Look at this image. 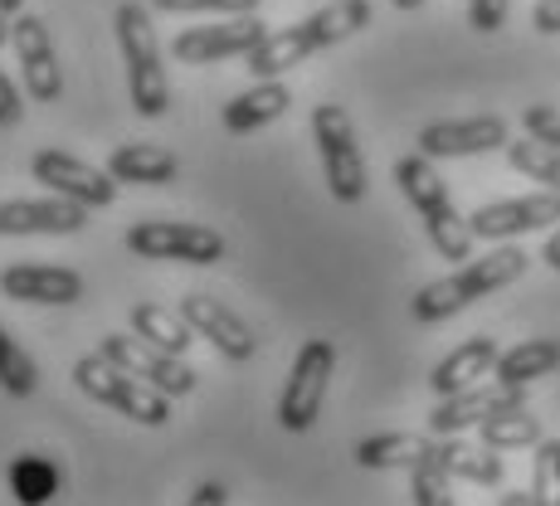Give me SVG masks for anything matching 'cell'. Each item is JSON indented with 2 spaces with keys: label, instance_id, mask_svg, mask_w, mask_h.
I'll use <instances>...</instances> for the list:
<instances>
[{
  "label": "cell",
  "instance_id": "cell-22",
  "mask_svg": "<svg viewBox=\"0 0 560 506\" xmlns=\"http://www.w3.org/2000/svg\"><path fill=\"white\" fill-rule=\"evenodd\" d=\"M434 448L439 444L424 434H375V438H361L357 444V462L371 472H395V468L415 472Z\"/></svg>",
  "mask_w": 560,
  "mask_h": 506
},
{
  "label": "cell",
  "instance_id": "cell-28",
  "mask_svg": "<svg viewBox=\"0 0 560 506\" xmlns=\"http://www.w3.org/2000/svg\"><path fill=\"white\" fill-rule=\"evenodd\" d=\"M508 161L522 170V176L541 180V190H556V196H560V152H551L546 142H536V137L508 142Z\"/></svg>",
  "mask_w": 560,
  "mask_h": 506
},
{
  "label": "cell",
  "instance_id": "cell-3",
  "mask_svg": "<svg viewBox=\"0 0 560 506\" xmlns=\"http://www.w3.org/2000/svg\"><path fill=\"white\" fill-rule=\"evenodd\" d=\"M73 385H79L89 400H98L107 409H117V414H127L132 424H147V428H161L171 419V400L161 390H152L147 380H137V375L117 370L107 355H79L73 361Z\"/></svg>",
  "mask_w": 560,
  "mask_h": 506
},
{
  "label": "cell",
  "instance_id": "cell-10",
  "mask_svg": "<svg viewBox=\"0 0 560 506\" xmlns=\"http://www.w3.org/2000/svg\"><path fill=\"white\" fill-rule=\"evenodd\" d=\"M560 220V196L556 190H536V196H516V200H492L482 204L478 214L468 220L472 239H516V234H532V230H551Z\"/></svg>",
  "mask_w": 560,
  "mask_h": 506
},
{
  "label": "cell",
  "instance_id": "cell-16",
  "mask_svg": "<svg viewBox=\"0 0 560 506\" xmlns=\"http://www.w3.org/2000/svg\"><path fill=\"white\" fill-rule=\"evenodd\" d=\"M89 224V210L73 200H0V239L25 234H79Z\"/></svg>",
  "mask_w": 560,
  "mask_h": 506
},
{
  "label": "cell",
  "instance_id": "cell-40",
  "mask_svg": "<svg viewBox=\"0 0 560 506\" xmlns=\"http://www.w3.org/2000/svg\"><path fill=\"white\" fill-rule=\"evenodd\" d=\"M20 10H25V0H0V15H10V20H15Z\"/></svg>",
  "mask_w": 560,
  "mask_h": 506
},
{
  "label": "cell",
  "instance_id": "cell-14",
  "mask_svg": "<svg viewBox=\"0 0 560 506\" xmlns=\"http://www.w3.org/2000/svg\"><path fill=\"white\" fill-rule=\"evenodd\" d=\"M508 122L502 117H458V122H429L419 132V156L448 161V156H482L508 146Z\"/></svg>",
  "mask_w": 560,
  "mask_h": 506
},
{
  "label": "cell",
  "instance_id": "cell-15",
  "mask_svg": "<svg viewBox=\"0 0 560 506\" xmlns=\"http://www.w3.org/2000/svg\"><path fill=\"white\" fill-rule=\"evenodd\" d=\"M0 293L35 307H69L83 297V278L73 268H54V263H15L0 273Z\"/></svg>",
  "mask_w": 560,
  "mask_h": 506
},
{
  "label": "cell",
  "instance_id": "cell-6",
  "mask_svg": "<svg viewBox=\"0 0 560 506\" xmlns=\"http://www.w3.org/2000/svg\"><path fill=\"white\" fill-rule=\"evenodd\" d=\"M98 355H107L117 370H127V375H137V380H147L152 390L166 395V400H180V395L196 390V370L186 365V355L161 351V346H152V341L137 337V331H107Z\"/></svg>",
  "mask_w": 560,
  "mask_h": 506
},
{
  "label": "cell",
  "instance_id": "cell-23",
  "mask_svg": "<svg viewBox=\"0 0 560 506\" xmlns=\"http://www.w3.org/2000/svg\"><path fill=\"white\" fill-rule=\"evenodd\" d=\"M556 365H560V341L532 337V341H522V346L502 351L498 365H492V375H498V385H516V390H526V385L546 380Z\"/></svg>",
  "mask_w": 560,
  "mask_h": 506
},
{
  "label": "cell",
  "instance_id": "cell-8",
  "mask_svg": "<svg viewBox=\"0 0 560 506\" xmlns=\"http://www.w3.org/2000/svg\"><path fill=\"white\" fill-rule=\"evenodd\" d=\"M10 45H15V59H20V73H25V93L35 103H59L63 98V63L54 54V39L45 30V20L20 10L10 20Z\"/></svg>",
  "mask_w": 560,
  "mask_h": 506
},
{
  "label": "cell",
  "instance_id": "cell-35",
  "mask_svg": "<svg viewBox=\"0 0 560 506\" xmlns=\"http://www.w3.org/2000/svg\"><path fill=\"white\" fill-rule=\"evenodd\" d=\"M20 117H25V98H20V89L0 73V127H20Z\"/></svg>",
  "mask_w": 560,
  "mask_h": 506
},
{
  "label": "cell",
  "instance_id": "cell-42",
  "mask_svg": "<svg viewBox=\"0 0 560 506\" xmlns=\"http://www.w3.org/2000/svg\"><path fill=\"white\" fill-rule=\"evenodd\" d=\"M0 45H10V15H0Z\"/></svg>",
  "mask_w": 560,
  "mask_h": 506
},
{
  "label": "cell",
  "instance_id": "cell-26",
  "mask_svg": "<svg viewBox=\"0 0 560 506\" xmlns=\"http://www.w3.org/2000/svg\"><path fill=\"white\" fill-rule=\"evenodd\" d=\"M127 321H132V331L142 341H152V346L171 351V355H186L190 341H196V331L186 327V317H180V311H171V307H161V303H137Z\"/></svg>",
  "mask_w": 560,
  "mask_h": 506
},
{
  "label": "cell",
  "instance_id": "cell-11",
  "mask_svg": "<svg viewBox=\"0 0 560 506\" xmlns=\"http://www.w3.org/2000/svg\"><path fill=\"white\" fill-rule=\"evenodd\" d=\"M180 317H186V327L205 337L214 351L224 355V361H254L258 351V337L249 331V321L240 317V311H230L220 303V297L210 293H186L180 297Z\"/></svg>",
  "mask_w": 560,
  "mask_h": 506
},
{
  "label": "cell",
  "instance_id": "cell-37",
  "mask_svg": "<svg viewBox=\"0 0 560 506\" xmlns=\"http://www.w3.org/2000/svg\"><path fill=\"white\" fill-rule=\"evenodd\" d=\"M186 506H230V487H224V482H200L186 497Z\"/></svg>",
  "mask_w": 560,
  "mask_h": 506
},
{
  "label": "cell",
  "instance_id": "cell-17",
  "mask_svg": "<svg viewBox=\"0 0 560 506\" xmlns=\"http://www.w3.org/2000/svg\"><path fill=\"white\" fill-rule=\"evenodd\" d=\"M365 25H371V0H331V5H322L317 15L288 25V35H293L298 54L312 59V54H322V49L341 45V39L361 35Z\"/></svg>",
  "mask_w": 560,
  "mask_h": 506
},
{
  "label": "cell",
  "instance_id": "cell-2",
  "mask_svg": "<svg viewBox=\"0 0 560 506\" xmlns=\"http://www.w3.org/2000/svg\"><path fill=\"white\" fill-rule=\"evenodd\" d=\"M117 45H122L127 59V93H132V107L142 117H166L171 107V83L166 69H161V39L152 30V15H147L137 0L117 5Z\"/></svg>",
  "mask_w": 560,
  "mask_h": 506
},
{
  "label": "cell",
  "instance_id": "cell-34",
  "mask_svg": "<svg viewBox=\"0 0 560 506\" xmlns=\"http://www.w3.org/2000/svg\"><path fill=\"white\" fill-rule=\"evenodd\" d=\"M508 10H512V0H468V25L478 35H498L508 25Z\"/></svg>",
  "mask_w": 560,
  "mask_h": 506
},
{
  "label": "cell",
  "instance_id": "cell-41",
  "mask_svg": "<svg viewBox=\"0 0 560 506\" xmlns=\"http://www.w3.org/2000/svg\"><path fill=\"white\" fill-rule=\"evenodd\" d=\"M390 5H395V10H419L424 0H390Z\"/></svg>",
  "mask_w": 560,
  "mask_h": 506
},
{
  "label": "cell",
  "instance_id": "cell-13",
  "mask_svg": "<svg viewBox=\"0 0 560 506\" xmlns=\"http://www.w3.org/2000/svg\"><path fill=\"white\" fill-rule=\"evenodd\" d=\"M522 404H526V390H516V385H468V390L439 400V409L429 414V434L454 438L463 428H478L482 419L502 414V409H522Z\"/></svg>",
  "mask_w": 560,
  "mask_h": 506
},
{
  "label": "cell",
  "instance_id": "cell-29",
  "mask_svg": "<svg viewBox=\"0 0 560 506\" xmlns=\"http://www.w3.org/2000/svg\"><path fill=\"white\" fill-rule=\"evenodd\" d=\"M35 385H39L35 361H30L25 346H20V341L0 327V390L15 395V400H30V395H35Z\"/></svg>",
  "mask_w": 560,
  "mask_h": 506
},
{
  "label": "cell",
  "instance_id": "cell-7",
  "mask_svg": "<svg viewBox=\"0 0 560 506\" xmlns=\"http://www.w3.org/2000/svg\"><path fill=\"white\" fill-rule=\"evenodd\" d=\"M127 249L137 258H161V263H196L210 268L224 258L220 230H205V224L186 220H142L127 230Z\"/></svg>",
  "mask_w": 560,
  "mask_h": 506
},
{
  "label": "cell",
  "instance_id": "cell-38",
  "mask_svg": "<svg viewBox=\"0 0 560 506\" xmlns=\"http://www.w3.org/2000/svg\"><path fill=\"white\" fill-rule=\"evenodd\" d=\"M541 258H546V268H556V273H560V230L551 234V239H546V249H541Z\"/></svg>",
  "mask_w": 560,
  "mask_h": 506
},
{
  "label": "cell",
  "instance_id": "cell-30",
  "mask_svg": "<svg viewBox=\"0 0 560 506\" xmlns=\"http://www.w3.org/2000/svg\"><path fill=\"white\" fill-rule=\"evenodd\" d=\"M409 492H415V506H454V478L439 462V448L409 472Z\"/></svg>",
  "mask_w": 560,
  "mask_h": 506
},
{
  "label": "cell",
  "instance_id": "cell-33",
  "mask_svg": "<svg viewBox=\"0 0 560 506\" xmlns=\"http://www.w3.org/2000/svg\"><path fill=\"white\" fill-rule=\"evenodd\" d=\"M522 127H526V137H536V142H546L551 152H560V113H556V107L532 103L522 113Z\"/></svg>",
  "mask_w": 560,
  "mask_h": 506
},
{
  "label": "cell",
  "instance_id": "cell-1",
  "mask_svg": "<svg viewBox=\"0 0 560 506\" xmlns=\"http://www.w3.org/2000/svg\"><path fill=\"white\" fill-rule=\"evenodd\" d=\"M395 186H400V196L415 204V214L424 220L429 244L439 249V258H448V263H468L472 244H478V239H472L468 220L454 210L448 186L439 180L434 161H429V156H405L400 166H395Z\"/></svg>",
  "mask_w": 560,
  "mask_h": 506
},
{
  "label": "cell",
  "instance_id": "cell-39",
  "mask_svg": "<svg viewBox=\"0 0 560 506\" xmlns=\"http://www.w3.org/2000/svg\"><path fill=\"white\" fill-rule=\"evenodd\" d=\"M498 506H532V492H508Z\"/></svg>",
  "mask_w": 560,
  "mask_h": 506
},
{
  "label": "cell",
  "instance_id": "cell-25",
  "mask_svg": "<svg viewBox=\"0 0 560 506\" xmlns=\"http://www.w3.org/2000/svg\"><path fill=\"white\" fill-rule=\"evenodd\" d=\"M439 462L458 482H478V487H498L502 482V454L488 444H458V438H448V444H439Z\"/></svg>",
  "mask_w": 560,
  "mask_h": 506
},
{
  "label": "cell",
  "instance_id": "cell-12",
  "mask_svg": "<svg viewBox=\"0 0 560 506\" xmlns=\"http://www.w3.org/2000/svg\"><path fill=\"white\" fill-rule=\"evenodd\" d=\"M264 20L254 15H230L224 25H196L186 35H176V63H220V59H244L258 39H264Z\"/></svg>",
  "mask_w": 560,
  "mask_h": 506
},
{
  "label": "cell",
  "instance_id": "cell-36",
  "mask_svg": "<svg viewBox=\"0 0 560 506\" xmlns=\"http://www.w3.org/2000/svg\"><path fill=\"white\" fill-rule=\"evenodd\" d=\"M532 25L541 30V35H560V0H536Z\"/></svg>",
  "mask_w": 560,
  "mask_h": 506
},
{
  "label": "cell",
  "instance_id": "cell-5",
  "mask_svg": "<svg viewBox=\"0 0 560 506\" xmlns=\"http://www.w3.org/2000/svg\"><path fill=\"white\" fill-rule=\"evenodd\" d=\"M331 375H337V346H331L327 337L303 341V351H298L293 370H288L283 400H278V424H283L288 434H307V428L317 424Z\"/></svg>",
  "mask_w": 560,
  "mask_h": 506
},
{
  "label": "cell",
  "instance_id": "cell-19",
  "mask_svg": "<svg viewBox=\"0 0 560 506\" xmlns=\"http://www.w3.org/2000/svg\"><path fill=\"white\" fill-rule=\"evenodd\" d=\"M526 263H532V254H522L516 244H502V249H492L482 258H468L454 273V283L463 287V297H468V307H472L478 297H492L498 287L516 283V278L526 273Z\"/></svg>",
  "mask_w": 560,
  "mask_h": 506
},
{
  "label": "cell",
  "instance_id": "cell-21",
  "mask_svg": "<svg viewBox=\"0 0 560 506\" xmlns=\"http://www.w3.org/2000/svg\"><path fill=\"white\" fill-rule=\"evenodd\" d=\"M107 176L127 180V186H171V180L180 176V161H176V152H166V146L127 142L107 156Z\"/></svg>",
  "mask_w": 560,
  "mask_h": 506
},
{
  "label": "cell",
  "instance_id": "cell-32",
  "mask_svg": "<svg viewBox=\"0 0 560 506\" xmlns=\"http://www.w3.org/2000/svg\"><path fill=\"white\" fill-rule=\"evenodd\" d=\"M166 15H254L258 0H152Z\"/></svg>",
  "mask_w": 560,
  "mask_h": 506
},
{
  "label": "cell",
  "instance_id": "cell-31",
  "mask_svg": "<svg viewBox=\"0 0 560 506\" xmlns=\"http://www.w3.org/2000/svg\"><path fill=\"white\" fill-rule=\"evenodd\" d=\"M532 506H560V438H541V444H536Z\"/></svg>",
  "mask_w": 560,
  "mask_h": 506
},
{
  "label": "cell",
  "instance_id": "cell-18",
  "mask_svg": "<svg viewBox=\"0 0 560 506\" xmlns=\"http://www.w3.org/2000/svg\"><path fill=\"white\" fill-rule=\"evenodd\" d=\"M288 107H293V93H288V83H283V79H258L254 89H244L240 98L224 103L220 122H224V132L249 137V132H258V127L278 122V117H283Z\"/></svg>",
  "mask_w": 560,
  "mask_h": 506
},
{
  "label": "cell",
  "instance_id": "cell-20",
  "mask_svg": "<svg viewBox=\"0 0 560 506\" xmlns=\"http://www.w3.org/2000/svg\"><path fill=\"white\" fill-rule=\"evenodd\" d=\"M498 341L492 337H472L463 341L458 351H448L444 361L434 365V375H429V385H434V395L444 400V395H458L468 390V385H478L482 375H492V365H498Z\"/></svg>",
  "mask_w": 560,
  "mask_h": 506
},
{
  "label": "cell",
  "instance_id": "cell-4",
  "mask_svg": "<svg viewBox=\"0 0 560 506\" xmlns=\"http://www.w3.org/2000/svg\"><path fill=\"white\" fill-rule=\"evenodd\" d=\"M312 142L322 156V176L337 204H361L365 200V156L357 146V127L341 103H322L312 113Z\"/></svg>",
  "mask_w": 560,
  "mask_h": 506
},
{
  "label": "cell",
  "instance_id": "cell-27",
  "mask_svg": "<svg viewBox=\"0 0 560 506\" xmlns=\"http://www.w3.org/2000/svg\"><path fill=\"white\" fill-rule=\"evenodd\" d=\"M478 434H482V444L498 448V454H512V448H536V444H541V419H536L526 404L522 409H502V414L482 419Z\"/></svg>",
  "mask_w": 560,
  "mask_h": 506
},
{
  "label": "cell",
  "instance_id": "cell-9",
  "mask_svg": "<svg viewBox=\"0 0 560 506\" xmlns=\"http://www.w3.org/2000/svg\"><path fill=\"white\" fill-rule=\"evenodd\" d=\"M30 176H35L45 190H54V196L83 204V210H107V204L117 200V180L103 176V170H93L89 161H79L69 152H39L30 161Z\"/></svg>",
  "mask_w": 560,
  "mask_h": 506
},
{
  "label": "cell",
  "instance_id": "cell-24",
  "mask_svg": "<svg viewBox=\"0 0 560 506\" xmlns=\"http://www.w3.org/2000/svg\"><path fill=\"white\" fill-rule=\"evenodd\" d=\"M63 487V468L45 454H20L10 462V492L20 506H49Z\"/></svg>",
  "mask_w": 560,
  "mask_h": 506
}]
</instances>
